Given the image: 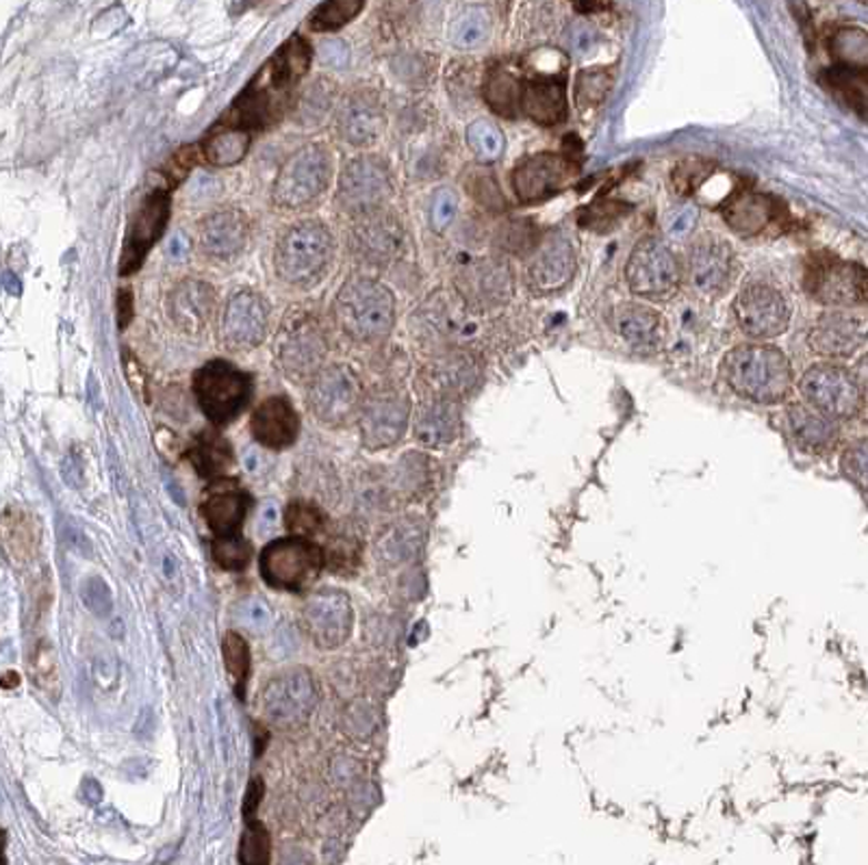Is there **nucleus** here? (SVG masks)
I'll list each match as a JSON object with an SVG mask.
<instances>
[{
  "label": "nucleus",
  "mask_w": 868,
  "mask_h": 865,
  "mask_svg": "<svg viewBox=\"0 0 868 865\" xmlns=\"http://www.w3.org/2000/svg\"><path fill=\"white\" fill-rule=\"evenodd\" d=\"M311 61V44L302 36L289 38L266 61L248 88L239 93L218 124L243 129L248 133L272 127L291 109L298 86L307 77Z\"/></svg>",
  "instance_id": "obj_1"
},
{
  "label": "nucleus",
  "mask_w": 868,
  "mask_h": 865,
  "mask_svg": "<svg viewBox=\"0 0 868 865\" xmlns=\"http://www.w3.org/2000/svg\"><path fill=\"white\" fill-rule=\"evenodd\" d=\"M721 378L734 395L762 404H784L792 395L795 373L788 356L771 343L731 348L721 363Z\"/></svg>",
  "instance_id": "obj_2"
},
{
  "label": "nucleus",
  "mask_w": 868,
  "mask_h": 865,
  "mask_svg": "<svg viewBox=\"0 0 868 865\" xmlns=\"http://www.w3.org/2000/svg\"><path fill=\"white\" fill-rule=\"evenodd\" d=\"M332 313L337 325L357 343H376L396 325V298L378 280L352 275L339 289Z\"/></svg>",
  "instance_id": "obj_3"
},
{
  "label": "nucleus",
  "mask_w": 868,
  "mask_h": 865,
  "mask_svg": "<svg viewBox=\"0 0 868 865\" xmlns=\"http://www.w3.org/2000/svg\"><path fill=\"white\" fill-rule=\"evenodd\" d=\"M332 254L335 239L328 227L318 220H305L289 228L276 243V273L291 286H313L332 263Z\"/></svg>",
  "instance_id": "obj_4"
},
{
  "label": "nucleus",
  "mask_w": 868,
  "mask_h": 865,
  "mask_svg": "<svg viewBox=\"0 0 868 865\" xmlns=\"http://www.w3.org/2000/svg\"><path fill=\"white\" fill-rule=\"evenodd\" d=\"M685 280V265L660 237H642L626 263L628 289L649 302L671 300Z\"/></svg>",
  "instance_id": "obj_5"
},
{
  "label": "nucleus",
  "mask_w": 868,
  "mask_h": 865,
  "mask_svg": "<svg viewBox=\"0 0 868 865\" xmlns=\"http://www.w3.org/2000/svg\"><path fill=\"white\" fill-rule=\"evenodd\" d=\"M740 275V261L730 241L704 232L686 250L685 280L690 291L704 300H721L730 293Z\"/></svg>",
  "instance_id": "obj_6"
},
{
  "label": "nucleus",
  "mask_w": 868,
  "mask_h": 865,
  "mask_svg": "<svg viewBox=\"0 0 868 865\" xmlns=\"http://www.w3.org/2000/svg\"><path fill=\"white\" fill-rule=\"evenodd\" d=\"M323 564L326 555L320 545L305 536H291L263 549L259 571L270 589L305 592L318 582Z\"/></svg>",
  "instance_id": "obj_7"
},
{
  "label": "nucleus",
  "mask_w": 868,
  "mask_h": 865,
  "mask_svg": "<svg viewBox=\"0 0 868 865\" xmlns=\"http://www.w3.org/2000/svg\"><path fill=\"white\" fill-rule=\"evenodd\" d=\"M332 179V152L323 143H309L293 152L276 177L275 198L280 209H302L316 202Z\"/></svg>",
  "instance_id": "obj_8"
},
{
  "label": "nucleus",
  "mask_w": 868,
  "mask_h": 865,
  "mask_svg": "<svg viewBox=\"0 0 868 865\" xmlns=\"http://www.w3.org/2000/svg\"><path fill=\"white\" fill-rule=\"evenodd\" d=\"M797 389L806 404L836 421L856 419L867 402L854 371L836 363L808 366Z\"/></svg>",
  "instance_id": "obj_9"
},
{
  "label": "nucleus",
  "mask_w": 868,
  "mask_h": 865,
  "mask_svg": "<svg viewBox=\"0 0 868 865\" xmlns=\"http://www.w3.org/2000/svg\"><path fill=\"white\" fill-rule=\"evenodd\" d=\"M193 393L209 421L229 425L252 398V378L227 361H213L196 373Z\"/></svg>",
  "instance_id": "obj_10"
},
{
  "label": "nucleus",
  "mask_w": 868,
  "mask_h": 865,
  "mask_svg": "<svg viewBox=\"0 0 868 865\" xmlns=\"http://www.w3.org/2000/svg\"><path fill=\"white\" fill-rule=\"evenodd\" d=\"M738 330L751 341H771L790 328L792 309L786 295L767 282H749L734 298Z\"/></svg>",
  "instance_id": "obj_11"
},
{
  "label": "nucleus",
  "mask_w": 868,
  "mask_h": 865,
  "mask_svg": "<svg viewBox=\"0 0 868 865\" xmlns=\"http://www.w3.org/2000/svg\"><path fill=\"white\" fill-rule=\"evenodd\" d=\"M804 286L822 306H856L868 302V270L840 261L836 257H815L806 273Z\"/></svg>",
  "instance_id": "obj_12"
},
{
  "label": "nucleus",
  "mask_w": 868,
  "mask_h": 865,
  "mask_svg": "<svg viewBox=\"0 0 868 865\" xmlns=\"http://www.w3.org/2000/svg\"><path fill=\"white\" fill-rule=\"evenodd\" d=\"M391 195V177L387 163L376 154H363L350 161L337 189V204L343 213L367 218L382 211Z\"/></svg>",
  "instance_id": "obj_13"
},
{
  "label": "nucleus",
  "mask_w": 868,
  "mask_h": 865,
  "mask_svg": "<svg viewBox=\"0 0 868 865\" xmlns=\"http://www.w3.org/2000/svg\"><path fill=\"white\" fill-rule=\"evenodd\" d=\"M172 211V198L168 189H154L150 191L136 213L131 215V222L127 227L124 243H122V257H120V275H131L143 265L148 252L154 248V243L163 237Z\"/></svg>",
  "instance_id": "obj_14"
},
{
  "label": "nucleus",
  "mask_w": 868,
  "mask_h": 865,
  "mask_svg": "<svg viewBox=\"0 0 868 865\" xmlns=\"http://www.w3.org/2000/svg\"><path fill=\"white\" fill-rule=\"evenodd\" d=\"M578 172L576 161L562 152H537L519 161L510 174V184L519 202L537 204L560 193Z\"/></svg>",
  "instance_id": "obj_15"
},
{
  "label": "nucleus",
  "mask_w": 868,
  "mask_h": 865,
  "mask_svg": "<svg viewBox=\"0 0 868 865\" xmlns=\"http://www.w3.org/2000/svg\"><path fill=\"white\" fill-rule=\"evenodd\" d=\"M361 389L355 373L343 364H330L313 378L309 406L328 425H341L359 410Z\"/></svg>",
  "instance_id": "obj_16"
},
{
  "label": "nucleus",
  "mask_w": 868,
  "mask_h": 865,
  "mask_svg": "<svg viewBox=\"0 0 868 865\" xmlns=\"http://www.w3.org/2000/svg\"><path fill=\"white\" fill-rule=\"evenodd\" d=\"M352 603L341 591L316 592L302 610V627L320 648H337L352 634Z\"/></svg>",
  "instance_id": "obj_17"
},
{
  "label": "nucleus",
  "mask_w": 868,
  "mask_h": 865,
  "mask_svg": "<svg viewBox=\"0 0 868 865\" xmlns=\"http://www.w3.org/2000/svg\"><path fill=\"white\" fill-rule=\"evenodd\" d=\"M270 323V309L257 291H239L230 298L222 319V341L232 352H248L263 343Z\"/></svg>",
  "instance_id": "obj_18"
},
{
  "label": "nucleus",
  "mask_w": 868,
  "mask_h": 865,
  "mask_svg": "<svg viewBox=\"0 0 868 865\" xmlns=\"http://www.w3.org/2000/svg\"><path fill=\"white\" fill-rule=\"evenodd\" d=\"M263 707L275 725H300L316 707V683L307 671H289L266 687Z\"/></svg>",
  "instance_id": "obj_19"
},
{
  "label": "nucleus",
  "mask_w": 868,
  "mask_h": 865,
  "mask_svg": "<svg viewBox=\"0 0 868 865\" xmlns=\"http://www.w3.org/2000/svg\"><path fill=\"white\" fill-rule=\"evenodd\" d=\"M868 341L867 323L842 311H827L808 330L810 350L831 361L856 356Z\"/></svg>",
  "instance_id": "obj_20"
},
{
  "label": "nucleus",
  "mask_w": 868,
  "mask_h": 865,
  "mask_svg": "<svg viewBox=\"0 0 868 865\" xmlns=\"http://www.w3.org/2000/svg\"><path fill=\"white\" fill-rule=\"evenodd\" d=\"M578 272V259L571 241L565 234H549L541 239L532 252L528 265V286L537 295H549L562 291Z\"/></svg>",
  "instance_id": "obj_21"
},
{
  "label": "nucleus",
  "mask_w": 868,
  "mask_h": 865,
  "mask_svg": "<svg viewBox=\"0 0 868 865\" xmlns=\"http://www.w3.org/2000/svg\"><path fill=\"white\" fill-rule=\"evenodd\" d=\"M278 359L289 378H316L326 359V341L320 325L311 319H296L293 323H289L280 341Z\"/></svg>",
  "instance_id": "obj_22"
},
{
  "label": "nucleus",
  "mask_w": 868,
  "mask_h": 865,
  "mask_svg": "<svg viewBox=\"0 0 868 865\" xmlns=\"http://www.w3.org/2000/svg\"><path fill=\"white\" fill-rule=\"evenodd\" d=\"M218 306L216 289L198 278L181 280L166 300L168 319L184 334H200L211 323Z\"/></svg>",
  "instance_id": "obj_23"
},
{
  "label": "nucleus",
  "mask_w": 868,
  "mask_h": 865,
  "mask_svg": "<svg viewBox=\"0 0 868 865\" xmlns=\"http://www.w3.org/2000/svg\"><path fill=\"white\" fill-rule=\"evenodd\" d=\"M409 400L400 395H380L369 400L363 409V441L369 450L396 445L409 425Z\"/></svg>",
  "instance_id": "obj_24"
},
{
  "label": "nucleus",
  "mask_w": 868,
  "mask_h": 865,
  "mask_svg": "<svg viewBox=\"0 0 868 865\" xmlns=\"http://www.w3.org/2000/svg\"><path fill=\"white\" fill-rule=\"evenodd\" d=\"M612 330L635 352H656L667 334L662 315L640 302H623L612 311Z\"/></svg>",
  "instance_id": "obj_25"
},
{
  "label": "nucleus",
  "mask_w": 868,
  "mask_h": 865,
  "mask_svg": "<svg viewBox=\"0 0 868 865\" xmlns=\"http://www.w3.org/2000/svg\"><path fill=\"white\" fill-rule=\"evenodd\" d=\"M567 83L562 74H537L523 81L521 115L539 127H558L567 120Z\"/></svg>",
  "instance_id": "obj_26"
},
{
  "label": "nucleus",
  "mask_w": 868,
  "mask_h": 865,
  "mask_svg": "<svg viewBox=\"0 0 868 865\" xmlns=\"http://www.w3.org/2000/svg\"><path fill=\"white\" fill-rule=\"evenodd\" d=\"M721 215L736 234L760 237L784 218V209L767 193L740 191L721 204Z\"/></svg>",
  "instance_id": "obj_27"
},
{
  "label": "nucleus",
  "mask_w": 868,
  "mask_h": 865,
  "mask_svg": "<svg viewBox=\"0 0 868 865\" xmlns=\"http://www.w3.org/2000/svg\"><path fill=\"white\" fill-rule=\"evenodd\" d=\"M248 237V220L237 209H218L209 213L198 227V239L204 254L222 261L235 259L246 248Z\"/></svg>",
  "instance_id": "obj_28"
},
{
  "label": "nucleus",
  "mask_w": 868,
  "mask_h": 865,
  "mask_svg": "<svg viewBox=\"0 0 868 865\" xmlns=\"http://www.w3.org/2000/svg\"><path fill=\"white\" fill-rule=\"evenodd\" d=\"M786 430L790 439L806 452L827 454L836 447L840 439V428L836 419L822 414L810 404H788L784 412Z\"/></svg>",
  "instance_id": "obj_29"
},
{
  "label": "nucleus",
  "mask_w": 868,
  "mask_h": 865,
  "mask_svg": "<svg viewBox=\"0 0 868 865\" xmlns=\"http://www.w3.org/2000/svg\"><path fill=\"white\" fill-rule=\"evenodd\" d=\"M255 439L270 450H285L296 443L300 416L287 398H268L252 414Z\"/></svg>",
  "instance_id": "obj_30"
},
{
  "label": "nucleus",
  "mask_w": 868,
  "mask_h": 865,
  "mask_svg": "<svg viewBox=\"0 0 868 865\" xmlns=\"http://www.w3.org/2000/svg\"><path fill=\"white\" fill-rule=\"evenodd\" d=\"M385 127L382 104L376 93L357 91L352 93L339 113V135L352 145H369L376 141Z\"/></svg>",
  "instance_id": "obj_31"
},
{
  "label": "nucleus",
  "mask_w": 868,
  "mask_h": 865,
  "mask_svg": "<svg viewBox=\"0 0 868 865\" xmlns=\"http://www.w3.org/2000/svg\"><path fill=\"white\" fill-rule=\"evenodd\" d=\"M248 507L250 497L243 491L218 482L211 486L209 500L202 503V516L216 536H232L239 534Z\"/></svg>",
  "instance_id": "obj_32"
},
{
  "label": "nucleus",
  "mask_w": 868,
  "mask_h": 865,
  "mask_svg": "<svg viewBox=\"0 0 868 865\" xmlns=\"http://www.w3.org/2000/svg\"><path fill=\"white\" fill-rule=\"evenodd\" d=\"M521 93H523V81H519L508 68L493 66L487 72L482 95L496 115H502L508 120L521 115Z\"/></svg>",
  "instance_id": "obj_33"
},
{
  "label": "nucleus",
  "mask_w": 868,
  "mask_h": 865,
  "mask_svg": "<svg viewBox=\"0 0 868 865\" xmlns=\"http://www.w3.org/2000/svg\"><path fill=\"white\" fill-rule=\"evenodd\" d=\"M252 143V133L235 127L216 124L211 133L202 141V154L213 168H232L248 154Z\"/></svg>",
  "instance_id": "obj_34"
},
{
  "label": "nucleus",
  "mask_w": 868,
  "mask_h": 865,
  "mask_svg": "<svg viewBox=\"0 0 868 865\" xmlns=\"http://www.w3.org/2000/svg\"><path fill=\"white\" fill-rule=\"evenodd\" d=\"M189 460L202 477H220L232 469L235 454L229 441L220 432L204 430L198 434L189 452Z\"/></svg>",
  "instance_id": "obj_35"
},
{
  "label": "nucleus",
  "mask_w": 868,
  "mask_h": 865,
  "mask_svg": "<svg viewBox=\"0 0 868 865\" xmlns=\"http://www.w3.org/2000/svg\"><path fill=\"white\" fill-rule=\"evenodd\" d=\"M417 439L428 447H441L457 439L458 410L450 402H432L417 419Z\"/></svg>",
  "instance_id": "obj_36"
},
{
  "label": "nucleus",
  "mask_w": 868,
  "mask_h": 865,
  "mask_svg": "<svg viewBox=\"0 0 868 865\" xmlns=\"http://www.w3.org/2000/svg\"><path fill=\"white\" fill-rule=\"evenodd\" d=\"M831 59L851 72L868 70V31L858 27H842L829 40Z\"/></svg>",
  "instance_id": "obj_37"
},
{
  "label": "nucleus",
  "mask_w": 868,
  "mask_h": 865,
  "mask_svg": "<svg viewBox=\"0 0 868 865\" xmlns=\"http://www.w3.org/2000/svg\"><path fill=\"white\" fill-rule=\"evenodd\" d=\"M380 213V211H378ZM378 213H371L367 218L366 227L359 230V241L363 245V252L367 257H376V259H382V257H391L400 241H402V234H400V228L396 227L391 220H382Z\"/></svg>",
  "instance_id": "obj_38"
},
{
  "label": "nucleus",
  "mask_w": 868,
  "mask_h": 865,
  "mask_svg": "<svg viewBox=\"0 0 868 865\" xmlns=\"http://www.w3.org/2000/svg\"><path fill=\"white\" fill-rule=\"evenodd\" d=\"M366 7V0H323L309 18V24L318 33H332L350 24Z\"/></svg>",
  "instance_id": "obj_39"
},
{
  "label": "nucleus",
  "mask_w": 868,
  "mask_h": 865,
  "mask_svg": "<svg viewBox=\"0 0 868 865\" xmlns=\"http://www.w3.org/2000/svg\"><path fill=\"white\" fill-rule=\"evenodd\" d=\"M612 90V70L610 68H585L576 77V104L587 111L599 107Z\"/></svg>",
  "instance_id": "obj_40"
},
{
  "label": "nucleus",
  "mask_w": 868,
  "mask_h": 865,
  "mask_svg": "<svg viewBox=\"0 0 868 865\" xmlns=\"http://www.w3.org/2000/svg\"><path fill=\"white\" fill-rule=\"evenodd\" d=\"M469 284L476 289L478 298L491 304H500L510 298V270L496 263L480 265L473 270V278Z\"/></svg>",
  "instance_id": "obj_41"
},
{
  "label": "nucleus",
  "mask_w": 868,
  "mask_h": 865,
  "mask_svg": "<svg viewBox=\"0 0 868 865\" xmlns=\"http://www.w3.org/2000/svg\"><path fill=\"white\" fill-rule=\"evenodd\" d=\"M467 145L473 152V157L482 163H491L500 159L503 152L502 131L489 122V120H476L467 129Z\"/></svg>",
  "instance_id": "obj_42"
},
{
  "label": "nucleus",
  "mask_w": 868,
  "mask_h": 865,
  "mask_svg": "<svg viewBox=\"0 0 868 865\" xmlns=\"http://www.w3.org/2000/svg\"><path fill=\"white\" fill-rule=\"evenodd\" d=\"M222 655H225V666L235 683V692L239 698H243L246 682L250 675V646L239 634L229 632L222 642Z\"/></svg>",
  "instance_id": "obj_43"
},
{
  "label": "nucleus",
  "mask_w": 868,
  "mask_h": 865,
  "mask_svg": "<svg viewBox=\"0 0 868 865\" xmlns=\"http://www.w3.org/2000/svg\"><path fill=\"white\" fill-rule=\"evenodd\" d=\"M285 525L296 536L313 539L316 534H320L321 530H323L326 514L313 503L293 501V503H289V507L285 512Z\"/></svg>",
  "instance_id": "obj_44"
},
{
  "label": "nucleus",
  "mask_w": 868,
  "mask_h": 865,
  "mask_svg": "<svg viewBox=\"0 0 868 865\" xmlns=\"http://www.w3.org/2000/svg\"><path fill=\"white\" fill-rule=\"evenodd\" d=\"M211 553L213 560L225 569V571H243L250 564L252 557V545L243 541L241 534L232 536H216L211 541Z\"/></svg>",
  "instance_id": "obj_45"
},
{
  "label": "nucleus",
  "mask_w": 868,
  "mask_h": 865,
  "mask_svg": "<svg viewBox=\"0 0 868 865\" xmlns=\"http://www.w3.org/2000/svg\"><path fill=\"white\" fill-rule=\"evenodd\" d=\"M840 471L868 500V439L847 445L840 455Z\"/></svg>",
  "instance_id": "obj_46"
},
{
  "label": "nucleus",
  "mask_w": 868,
  "mask_h": 865,
  "mask_svg": "<svg viewBox=\"0 0 868 865\" xmlns=\"http://www.w3.org/2000/svg\"><path fill=\"white\" fill-rule=\"evenodd\" d=\"M628 211L630 209L619 200H593L591 204L580 209L578 222L582 228L601 232L606 228L615 227Z\"/></svg>",
  "instance_id": "obj_47"
},
{
  "label": "nucleus",
  "mask_w": 868,
  "mask_h": 865,
  "mask_svg": "<svg viewBox=\"0 0 868 865\" xmlns=\"http://www.w3.org/2000/svg\"><path fill=\"white\" fill-rule=\"evenodd\" d=\"M270 833L261 822L250 819L246 826V833L241 837V848H239V862L241 864H270Z\"/></svg>",
  "instance_id": "obj_48"
},
{
  "label": "nucleus",
  "mask_w": 868,
  "mask_h": 865,
  "mask_svg": "<svg viewBox=\"0 0 868 865\" xmlns=\"http://www.w3.org/2000/svg\"><path fill=\"white\" fill-rule=\"evenodd\" d=\"M33 682L38 683L48 696H59L61 692V682H59V671H57V662H54V653L48 644H42L36 655H33Z\"/></svg>",
  "instance_id": "obj_49"
},
{
  "label": "nucleus",
  "mask_w": 868,
  "mask_h": 865,
  "mask_svg": "<svg viewBox=\"0 0 868 865\" xmlns=\"http://www.w3.org/2000/svg\"><path fill=\"white\" fill-rule=\"evenodd\" d=\"M81 599H83L86 607L96 616H100V618L109 616L111 610H113V594L109 591L107 582L100 580V577H90V580L83 582Z\"/></svg>",
  "instance_id": "obj_50"
},
{
  "label": "nucleus",
  "mask_w": 868,
  "mask_h": 865,
  "mask_svg": "<svg viewBox=\"0 0 868 865\" xmlns=\"http://www.w3.org/2000/svg\"><path fill=\"white\" fill-rule=\"evenodd\" d=\"M469 193L489 209H503V195L496 179L489 172H478L467 182Z\"/></svg>",
  "instance_id": "obj_51"
},
{
  "label": "nucleus",
  "mask_w": 868,
  "mask_h": 865,
  "mask_svg": "<svg viewBox=\"0 0 868 865\" xmlns=\"http://www.w3.org/2000/svg\"><path fill=\"white\" fill-rule=\"evenodd\" d=\"M708 177H710V168H704L699 161L685 163V165H678V170L674 174V184L680 195H690L704 182H708Z\"/></svg>",
  "instance_id": "obj_52"
},
{
  "label": "nucleus",
  "mask_w": 868,
  "mask_h": 865,
  "mask_svg": "<svg viewBox=\"0 0 868 865\" xmlns=\"http://www.w3.org/2000/svg\"><path fill=\"white\" fill-rule=\"evenodd\" d=\"M457 209L458 204L455 193L448 191V189L439 191L437 198H435V204H432V224L439 228V230L450 227L455 215H457Z\"/></svg>",
  "instance_id": "obj_53"
},
{
  "label": "nucleus",
  "mask_w": 868,
  "mask_h": 865,
  "mask_svg": "<svg viewBox=\"0 0 868 865\" xmlns=\"http://www.w3.org/2000/svg\"><path fill=\"white\" fill-rule=\"evenodd\" d=\"M487 38V22L482 18H469L460 24L458 29V44L462 48H471V46H478L482 40Z\"/></svg>",
  "instance_id": "obj_54"
},
{
  "label": "nucleus",
  "mask_w": 868,
  "mask_h": 865,
  "mask_svg": "<svg viewBox=\"0 0 868 865\" xmlns=\"http://www.w3.org/2000/svg\"><path fill=\"white\" fill-rule=\"evenodd\" d=\"M241 618L248 623V627L252 630H263L268 623H270V612H268V605L263 601H257V599H250L246 601L241 607Z\"/></svg>",
  "instance_id": "obj_55"
},
{
  "label": "nucleus",
  "mask_w": 868,
  "mask_h": 865,
  "mask_svg": "<svg viewBox=\"0 0 868 865\" xmlns=\"http://www.w3.org/2000/svg\"><path fill=\"white\" fill-rule=\"evenodd\" d=\"M695 224H697V211L692 207H680V209H676L669 215L667 230L674 237H686V234H690L695 230Z\"/></svg>",
  "instance_id": "obj_56"
},
{
  "label": "nucleus",
  "mask_w": 868,
  "mask_h": 865,
  "mask_svg": "<svg viewBox=\"0 0 868 865\" xmlns=\"http://www.w3.org/2000/svg\"><path fill=\"white\" fill-rule=\"evenodd\" d=\"M261 798H263V781L261 778H252L250 787H248V796L243 801V816L248 819L255 818L259 805H261Z\"/></svg>",
  "instance_id": "obj_57"
},
{
  "label": "nucleus",
  "mask_w": 868,
  "mask_h": 865,
  "mask_svg": "<svg viewBox=\"0 0 868 865\" xmlns=\"http://www.w3.org/2000/svg\"><path fill=\"white\" fill-rule=\"evenodd\" d=\"M131 319H133V293L129 286H124L118 293V325L124 330Z\"/></svg>",
  "instance_id": "obj_58"
},
{
  "label": "nucleus",
  "mask_w": 868,
  "mask_h": 865,
  "mask_svg": "<svg viewBox=\"0 0 868 865\" xmlns=\"http://www.w3.org/2000/svg\"><path fill=\"white\" fill-rule=\"evenodd\" d=\"M276 527H278V510L275 505H266L261 512V521H259V534L261 536L275 534Z\"/></svg>",
  "instance_id": "obj_59"
},
{
  "label": "nucleus",
  "mask_w": 868,
  "mask_h": 865,
  "mask_svg": "<svg viewBox=\"0 0 868 865\" xmlns=\"http://www.w3.org/2000/svg\"><path fill=\"white\" fill-rule=\"evenodd\" d=\"M580 13H599L610 7V0H569Z\"/></svg>",
  "instance_id": "obj_60"
},
{
  "label": "nucleus",
  "mask_w": 868,
  "mask_h": 865,
  "mask_svg": "<svg viewBox=\"0 0 868 865\" xmlns=\"http://www.w3.org/2000/svg\"><path fill=\"white\" fill-rule=\"evenodd\" d=\"M854 375H856V380L860 384V391H862V395H865V400L868 402V352L854 366Z\"/></svg>",
  "instance_id": "obj_61"
},
{
  "label": "nucleus",
  "mask_w": 868,
  "mask_h": 865,
  "mask_svg": "<svg viewBox=\"0 0 868 865\" xmlns=\"http://www.w3.org/2000/svg\"><path fill=\"white\" fill-rule=\"evenodd\" d=\"M68 543H72V546L77 549V551H88L90 549V543H88V539H86V534L77 527V525H68Z\"/></svg>",
  "instance_id": "obj_62"
},
{
  "label": "nucleus",
  "mask_w": 868,
  "mask_h": 865,
  "mask_svg": "<svg viewBox=\"0 0 868 865\" xmlns=\"http://www.w3.org/2000/svg\"><path fill=\"white\" fill-rule=\"evenodd\" d=\"M858 2H862V4H868V0H858Z\"/></svg>",
  "instance_id": "obj_63"
}]
</instances>
